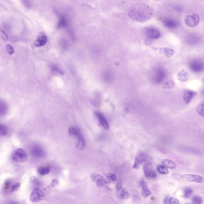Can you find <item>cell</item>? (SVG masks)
<instances>
[{
	"label": "cell",
	"mask_w": 204,
	"mask_h": 204,
	"mask_svg": "<svg viewBox=\"0 0 204 204\" xmlns=\"http://www.w3.org/2000/svg\"><path fill=\"white\" fill-rule=\"evenodd\" d=\"M153 12L148 6L144 4L137 3L129 11L128 15L134 20L140 22H146L150 19Z\"/></svg>",
	"instance_id": "cell-1"
},
{
	"label": "cell",
	"mask_w": 204,
	"mask_h": 204,
	"mask_svg": "<svg viewBox=\"0 0 204 204\" xmlns=\"http://www.w3.org/2000/svg\"><path fill=\"white\" fill-rule=\"evenodd\" d=\"M69 133L70 136H74L77 138L76 148L80 150H83L85 148V142L79 130L72 126H70L69 127Z\"/></svg>",
	"instance_id": "cell-2"
},
{
	"label": "cell",
	"mask_w": 204,
	"mask_h": 204,
	"mask_svg": "<svg viewBox=\"0 0 204 204\" xmlns=\"http://www.w3.org/2000/svg\"><path fill=\"white\" fill-rule=\"evenodd\" d=\"M145 35L146 36L145 42L147 45H150L154 40L160 38L161 33L156 28L151 27L145 30Z\"/></svg>",
	"instance_id": "cell-3"
},
{
	"label": "cell",
	"mask_w": 204,
	"mask_h": 204,
	"mask_svg": "<svg viewBox=\"0 0 204 204\" xmlns=\"http://www.w3.org/2000/svg\"><path fill=\"white\" fill-rule=\"evenodd\" d=\"M12 158L15 162L22 163L26 161L28 156L24 150L22 148H18L13 152Z\"/></svg>",
	"instance_id": "cell-4"
},
{
	"label": "cell",
	"mask_w": 204,
	"mask_h": 204,
	"mask_svg": "<svg viewBox=\"0 0 204 204\" xmlns=\"http://www.w3.org/2000/svg\"><path fill=\"white\" fill-rule=\"evenodd\" d=\"M143 170L145 177L151 180H155L157 178V174L152 167V164L148 161H146L143 165Z\"/></svg>",
	"instance_id": "cell-5"
},
{
	"label": "cell",
	"mask_w": 204,
	"mask_h": 204,
	"mask_svg": "<svg viewBox=\"0 0 204 204\" xmlns=\"http://www.w3.org/2000/svg\"><path fill=\"white\" fill-rule=\"evenodd\" d=\"M153 75V80L154 82L159 84L163 82L166 78L167 73L164 69L159 68L154 70Z\"/></svg>",
	"instance_id": "cell-6"
},
{
	"label": "cell",
	"mask_w": 204,
	"mask_h": 204,
	"mask_svg": "<svg viewBox=\"0 0 204 204\" xmlns=\"http://www.w3.org/2000/svg\"><path fill=\"white\" fill-rule=\"evenodd\" d=\"M91 179L93 182L96 183L97 186L98 187H101L102 186L110 182V181L108 179H105L102 175L95 173H91Z\"/></svg>",
	"instance_id": "cell-7"
},
{
	"label": "cell",
	"mask_w": 204,
	"mask_h": 204,
	"mask_svg": "<svg viewBox=\"0 0 204 204\" xmlns=\"http://www.w3.org/2000/svg\"><path fill=\"white\" fill-rule=\"evenodd\" d=\"M200 21V17L197 13L192 15H187L185 19V24L190 27H194L198 24Z\"/></svg>",
	"instance_id": "cell-8"
},
{
	"label": "cell",
	"mask_w": 204,
	"mask_h": 204,
	"mask_svg": "<svg viewBox=\"0 0 204 204\" xmlns=\"http://www.w3.org/2000/svg\"><path fill=\"white\" fill-rule=\"evenodd\" d=\"M45 198L43 192L38 189H35L32 191L30 196V199L33 203H37L43 200Z\"/></svg>",
	"instance_id": "cell-9"
},
{
	"label": "cell",
	"mask_w": 204,
	"mask_h": 204,
	"mask_svg": "<svg viewBox=\"0 0 204 204\" xmlns=\"http://www.w3.org/2000/svg\"><path fill=\"white\" fill-rule=\"evenodd\" d=\"M189 66L191 70L195 72H201L204 70V63L200 60L192 61L190 64Z\"/></svg>",
	"instance_id": "cell-10"
},
{
	"label": "cell",
	"mask_w": 204,
	"mask_h": 204,
	"mask_svg": "<svg viewBox=\"0 0 204 204\" xmlns=\"http://www.w3.org/2000/svg\"><path fill=\"white\" fill-rule=\"evenodd\" d=\"M148 156L144 153L141 152L135 158L134 163L133 165V168L136 170L138 169L140 167L143 161L146 162L148 161Z\"/></svg>",
	"instance_id": "cell-11"
},
{
	"label": "cell",
	"mask_w": 204,
	"mask_h": 204,
	"mask_svg": "<svg viewBox=\"0 0 204 204\" xmlns=\"http://www.w3.org/2000/svg\"><path fill=\"white\" fill-rule=\"evenodd\" d=\"M183 99L186 104H189L192 99L197 94L196 91L190 89H185L184 90Z\"/></svg>",
	"instance_id": "cell-12"
},
{
	"label": "cell",
	"mask_w": 204,
	"mask_h": 204,
	"mask_svg": "<svg viewBox=\"0 0 204 204\" xmlns=\"http://www.w3.org/2000/svg\"><path fill=\"white\" fill-rule=\"evenodd\" d=\"M47 39L46 35L42 32H40L37 35L34 41V45L37 47L43 46L46 43Z\"/></svg>",
	"instance_id": "cell-13"
},
{
	"label": "cell",
	"mask_w": 204,
	"mask_h": 204,
	"mask_svg": "<svg viewBox=\"0 0 204 204\" xmlns=\"http://www.w3.org/2000/svg\"><path fill=\"white\" fill-rule=\"evenodd\" d=\"M181 177L186 179L189 181L201 183L203 181V178L200 175L194 174H183Z\"/></svg>",
	"instance_id": "cell-14"
},
{
	"label": "cell",
	"mask_w": 204,
	"mask_h": 204,
	"mask_svg": "<svg viewBox=\"0 0 204 204\" xmlns=\"http://www.w3.org/2000/svg\"><path fill=\"white\" fill-rule=\"evenodd\" d=\"M190 78V75L189 73L185 70H181L178 72L177 74V79L181 82H185L189 80Z\"/></svg>",
	"instance_id": "cell-15"
},
{
	"label": "cell",
	"mask_w": 204,
	"mask_h": 204,
	"mask_svg": "<svg viewBox=\"0 0 204 204\" xmlns=\"http://www.w3.org/2000/svg\"><path fill=\"white\" fill-rule=\"evenodd\" d=\"M95 115L98 118L101 126L105 129H108V124L103 114L98 112H95Z\"/></svg>",
	"instance_id": "cell-16"
},
{
	"label": "cell",
	"mask_w": 204,
	"mask_h": 204,
	"mask_svg": "<svg viewBox=\"0 0 204 204\" xmlns=\"http://www.w3.org/2000/svg\"><path fill=\"white\" fill-rule=\"evenodd\" d=\"M31 153L33 156L37 157H42L45 155L44 151L39 146H35L31 149Z\"/></svg>",
	"instance_id": "cell-17"
},
{
	"label": "cell",
	"mask_w": 204,
	"mask_h": 204,
	"mask_svg": "<svg viewBox=\"0 0 204 204\" xmlns=\"http://www.w3.org/2000/svg\"><path fill=\"white\" fill-rule=\"evenodd\" d=\"M160 52L161 54L164 55L167 58H171L174 55V51L170 47H162L160 49Z\"/></svg>",
	"instance_id": "cell-18"
},
{
	"label": "cell",
	"mask_w": 204,
	"mask_h": 204,
	"mask_svg": "<svg viewBox=\"0 0 204 204\" xmlns=\"http://www.w3.org/2000/svg\"><path fill=\"white\" fill-rule=\"evenodd\" d=\"M163 24L164 26L169 28H176L178 25L177 22L173 19H166L163 21Z\"/></svg>",
	"instance_id": "cell-19"
},
{
	"label": "cell",
	"mask_w": 204,
	"mask_h": 204,
	"mask_svg": "<svg viewBox=\"0 0 204 204\" xmlns=\"http://www.w3.org/2000/svg\"><path fill=\"white\" fill-rule=\"evenodd\" d=\"M161 164L163 166L169 169H175L176 167V164L172 160L169 159H164L161 162Z\"/></svg>",
	"instance_id": "cell-20"
},
{
	"label": "cell",
	"mask_w": 204,
	"mask_h": 204,
	"mask_svg": "<svg viewBox=\"0 0 204 204\" xmlns=\"http://www.w3.org/2000/svg\"><path fill=\"white\" fill-rule=\"evenodd\" d=\"M142 195L145 198H146L147 197L150 196L151 194V191L148 188V187L146 184V183L144 181H143L142 182Z\"/></svg>",
	"instance_id": "cell-21"
},
{
	"label": "cell",
	"mask_w": 204,
	"mask_h": 204,
	"mask_svg": "<svg viewBox=\"0 0 204 204\" xmlns=\"http://www.w3.org/2000/svg\"><path fill=\"white\" fill-rule=\"evenodd\" d=\"M197 113L201 116H204V100L199 103L196 108Z\"/></svg>",
	"instance_id": "cell-22"
},
{
	"label": "cell",
	"mask_w": 204,
	"mask_h": 204,
	"mask_svg": "<svg viewBox=\"0 0 204 204\" xmlns=\"http://www.w3.org/2000/svg\"><path fill=\"white\" fill-rule=\"evenodd\" d=\"M120 198L122 199H128L130 198V194L124 188H122L121 190Z\"/></svg>",
	"instance_id": "cell-23"
},
{
	"label": "cell",
	"mask_w": 204,
	"mask_h": 204,
	"mask_svg": "<svg viewBox=\"0 0 204 204\" xmlns=\"http://www.w3.org/2000/svg\"><path fill=\"white\" fill-rule=\"evenodd\" d=\"M157 169L158 172L162 175L168 174L169 173L168 169L163 165H158L157 166Z\"/></svg>",
	"instance_id": "cell-24"
},
{
	"label": "cell",
	"mask_w": 204,
	"mask_h": 204,
	"mask_svg": "<svg viewBox=\"0 0 204 204\" xmlns=\"http://www.w3.org/2000/svg\"><path fill=\"white\" fill-rule=\"evenodd\" d=\"M175 85V84L174 82L172 80H170L163 84V87L164 89H171L174 87Z\"/></svg>",
	"instance_id": "cell-25"
},
{
	"label": "cell",
	"mask_w": 204,
	"mask_h": 204,
	"mask_svg": "<svg viewBox=\"0 0 204 204\" xmlns=\"http://www.w3.org/2000/svg\"><path fill=\"white\" fill-rule=\"evenodd\" d=\"M193 193V191L190 188H186L183 191V197L184 198L187 199L191 196Z\"/></svg>",
	"instance_id": "cell-26"
},
{
	"label": "cell",
	"mask_w": 204,
	"mask_h": 204,
	"mask_svg": "<svg viewBox=\"0 0 204 204\" xmlns=\"http://www.w3.org/2000/svg\"><path fill=\"white\" fill-rule=\"evenodd\" d=\"M49 169L47 167H41L38 169V173L41 175H44L48 174L49 173Z\"/></svg>",
	"instance_id": "cell-27"
},
{
	"label": "cell",
	"mask_w": 204,
	"mask_h": 204,
	"mask_svg": "<svg viewBox=\"0 0 204 204\" xmlns=\"http://www.w3.org/2000/svg\"><path fill=\"white\" fill-rule=\"evenodd\" d=\"M8 130L7 127L4 124H1L0 126V134L1 136H4L7 134Z\"/></svg>",
	"instance_id": "cell-28"
},
{
	"label": "cell",
	"mask_w": 204,
	"mask_h": 204,
	"mask_svg": "<svg viewBox=\"0 0 204 204\" xmlns=\"http://www.w3.org/2000/svg\"><path fill=\"white\" fill-rule=\"evenodd\" d=\"M202 199L199 196L195 195L192 199V204H201Z\"/></svg>",
	"instance_id": "cell-29"
},
{
	"label": "cell",
	"mask_w": 204,
	"mask_h": 204,
	"mask_svg": "<svg viewBox=\"0 0 204 204\" xmlns=\"http://www.w3.org/2000/svg\"><path fill=\"white\" fill-rule=\"evenodd\" d=\"M105 176L107 177L108 179H109L110 181H116L117 180V177L115 174L113 173H108L105 174Z\"/></svg>",
	"instance_id": "cell-30"
},
{
	"label": "cell",
	"mask_w": 204,
	"mask_h": 204,
	"mask_svg": "<svg viewBox=\"0 0 204 204\" xmlns=\"http://www.w3.org/2000/svg\"><path fill=\"white\" fill-rule=\"evenodd\" d=\"M7 104L5 102L1 101V115L4 114L7 112Z\"/></svg>",
	"instance_id": "cell-31"
},
{
	"label": "cell",
	"mask_w": 204,
	"mask_h": 204,
	"mask_svg": "<svg viewBox=\"0 0 204 204\" xmlns=\"http://www.w3.org/2000/svg\"><path fill=\"white\" fill-rule=\"evenodd\" d=\"M6 49H7V52L9 55H12L15 52V50L13 46L11 44H8L6 46Z\"/></svg>",
	"instance_id": "cell-32"
},
{
	"label": "cell",
	"mask_w": 204,
	"mask_h": 204,
	"mask_svg": "<svg viewBox=\"0 0 204 204\" xmlns=\"http://www.w3.org/2000/svg\"><path fill=\"white\" fill-rule=\"evenodd\" d=\"M21 183H17L14 184L12 186L11 189V191L12 192L17 191L19 189L20 186H21Z\"/></svg>",
	"instance_id": "cell-33"
},
{
	"label": "cell",
	"mask_w": 204,
	"mask_h": 204,
	"mask_svg": "<svg viewBox=\"0 0 204 204\" xmlns=\"http://www.w3.org/2000/svg\"><path fill=\"white\" fill-rule=\"evenodd\" d=\"M0 34H1V37L3 40L5 41H7L8 39H9V37H8L7 34L2 29H1Z\"/></svg>",
	"instance_id": "cell-34"
},
{
	"label": "cell",
	"mask_w": 204,
	"mask_h": 204,
	"mask_svg": "<svg viewBox=\"0 0 204 204\" xmlns=\"http://www.w3.org/2000/svg\"><path fill=\"white\" fill-rule=\"evenodd\" d=\"M168 203L169 204H179V201L175 197H171L169 199Z\"/></svg>",
	"instance_id": "cell-35"
},
{
	"label": "cell",
	"mask_w": 204,
	"mask_h": 204,
	"mask_svg": "<svg viewBox=\"0 0 204 204\" xmlns=\"http://www.w3.org/2000/svg\"><path fill=\"white\" fill-rule=\"evenodd\" d=\"M122 181L120 179L116 183V188L117 190L120 191L122 188Z\"/></svg>",
	"instance_id": "cell-36"
},
{
	"label": "cell",
	"mask_w": 204,
	"mask_h": 204,
	"mask_svg": "<svg viewBox=\"0 0 204 204\" xmlns=\"http://www.w3.org/2000/svg\"><path fill=\"white\" fill-rule=\"evenodd\" d=\"M58 180L57 179H53L52 181L51 186L52 187H55L57 185H58Z\"/></svg>",
	"instance_id": "cell-37"
},
{
	"label": "cell",
	"mask_w": 204,
	"mask_h": 204,
	"mask_svg": "<svg viewBox=\"0 0 204 204\" xmlns=\"http://www.w3.org/2000/svg\"><path fill=\"white\" fill-rule=\"evenodd\" d=\"M36 179L35 176H32L30 178V181L31 183H34L36 181Z\"/></svg>",
	"instance_id": "cell-38"
},
{
	"label": "cell",
	"mask_w": 204,
	"mask_h": 204,
	"mask_svg": "<svg viewBox=\"0 0 204 204\" xmlns=\"http://www.w3.org/2000/svg\"><path fill=\"white\" fill-rule=\"evenodd\" d=\"M168 201H169V199L168 197H166L165 199H164V201H163V203H164V204H167V202H168Z\"/></svg>",
	"instance_id": "cell-39"
},
{
	"label": "cell",
	"mask_w": 204,
	"mask_h": 204,
	"mask_svg": "<svg viewBox=\"0 0 204 204\" xmlns=\"http://www.w3.org/2000/svg\"><path fill=\"white\" fill-rule=\"evenodd\" d=\"M203 82H204V77H203Z\"/></svg>",
	"instance_id": "cell-40"
},
{
	"label": "cell",
	"mask_w": 204,
	"mask_h": 204,
	"mask_svg": "<svg viewBox=\"0 0 204 204\" xmlns=\"http://www.w3.org/2000/svg\"></svg>",
	"instance_id": "cell-41"
}]
</instances>
